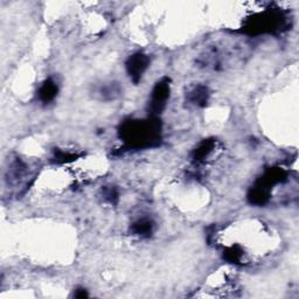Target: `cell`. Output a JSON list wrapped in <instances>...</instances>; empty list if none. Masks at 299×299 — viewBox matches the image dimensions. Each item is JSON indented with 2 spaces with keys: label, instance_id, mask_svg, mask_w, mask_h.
I'll use <instances>...</instances> for the list:
<instances>
[{
  "label": "cell",
  "instance_id": "obj_4",
  "mask_svg": "<svg viewBox=\"0 0 299 299\" xmlns=\"http://www.w3.org/2000/svg\"><path fill=\"white\" fill-rule=\"evenodd\" d=\"M149 65H150L149 56L143 53H137L129 57L128 62H126V70H128V74L130 75V77L132 78V81L134 83L139 81Z\"/></svg>",
  "mask_w": 299,
  "mask_h": 299
},
{
  "label": "cell",
  "instance_id": "obj_9",
  "mask_svg": "<svg viewBox=\"0 0 299 299\" xmlns=\"http://www.w3.org/2000/svg\"><path fill=\"white\" fill-rule=\"evenodd\" d=\"M74 296L76 297V298H83V297H87V296H88V293H87L86 290H83V289H79V290H77L76 293H75Z\"/></svg>",
  "mask_w": 299,
  "mask_h": 299
},
{
  "label": "cell",
  "instance_id": "obj_3",
  "mask_svg": "<svg viewBox=\"0 0 299 299\" xmlns=\"http://www.w3.org/2000/svg\"><path fill=\"white\" fill-rule=\"evenodd\" d=\"M168 97H170V79L163 78L155 84L151 95L150 109L152 113H160V111H163Z\"/></svg>",
  "mask_w": 299,
  "mask_h": 299
},
{
  "label": "cell",
  "instance_id": "obj_8",
  "mask_svg": "<svg viewBox=\"0 0 299 299\" xmlns=\"http://www.w3.org/2000/svg\"><path fill=\"white\" fill-rule=\"evenodd\" d=\"M207 88L205 87H197L189 94V101L197 105H205V103L207 102Z\"/></svg>",
  "mask_w": 299,
  "mask_h": 299
},
{
  "label": "cell",
  "instance_id": "obj_1",
  "mask_svg": "<svg viewBox=\"0 0 299 299\" xmlns=\"http://www.w3.org/2000/svg\"><path fill=\"white\" fill-rule=\"evenodd\" d=\"M119 132L126 144L134 147L153 146L160 141V124L153 117L147 121L125 122Z\"/></svg>",
  "mask_w": 299,
  "mask_h": 299
},
{
  "label": "cell",
  "instance_id": "obj_7",
  "mask_svg": "<svg viewBox=\"0 0 299 299\" xmlns=\"http://www.w3.org/2000/svg\"><path fill=\"white\" fill-rule=\"evenodd\" d=\"M214 147V142L213 141H205L204 143H201L200 146L194 151V154H193V159L195 162H202L207 155L212 152Z\"/></svg>",
  "mask_w": 299,
  "mask_h": 299
},
{
  "label": "cell",
  "instance_id": "obj_2",
  "mask_svg": "<svg viewBox=\"0 0 299 299\" xmlns=\"http://www.w3.org/2000/svg\"><path fill=\"white\" fill-rule=\"evenodd\" d=\"M284 23V19L282 18L280 13L275 12H269L258 15L257 19L252 20V23L249 25L250 33H265V32H273L282 27V24Z\"/></svg>",
  "mask_w": 299,
  "mask_h": 299
},
{
  "label": "cell",
  "instance_id": "obj_6",
  "mask_svg": "<svg viewBox=\"0 0 299 299\" xmlns=\"http://www.w3.org/2000/svg\"><path fill=\"white\" fill-rule=\"evenodd\" d=\"M153 229V222L150 218H141L136 223H133L132 231L134 235L139 236H150Z\"/></svg>",
  "mask_w": 299,
  "mask_h": 299
},
{
  "label": "cell",
  "instance_id": "obj_5",
  "mask_svg": "<svg viewBox=\"0 0 299 299\" xmlns=\"http://www.w3.org/2000/svg\"><path fill=\"white\" fill-rule=\"evenodd\" d=\"M56 94H57V86L55 82L52 81V79H47V81H45V83L42 84L39 90V97L41 99V102H44V103H49L50 101H53L54 98H55Z\"/></svg>",
  "mask_w": 299,
  "mask_h": 299
}]
</instances>
